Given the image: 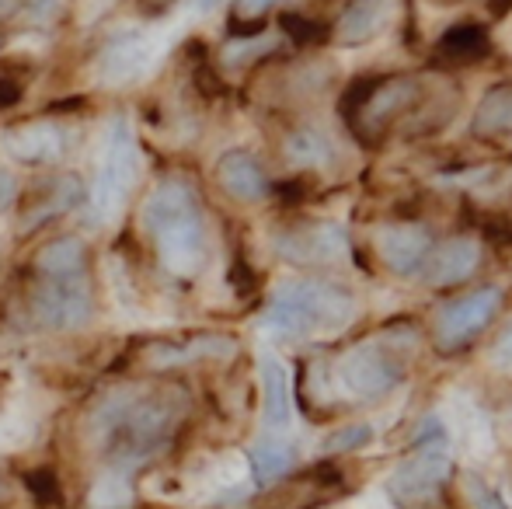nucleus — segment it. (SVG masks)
<instances>
[{
	"label": "nucleus",
	"mask_w": 512,
	"mask_h": 509,
	"mask_svg": "<svg viewBox=\"0 0 512 509\" xmlns=\"http://www.w3.org/2000/svg\"><path fill=\"white\" fill-rule=\"evenodd\" d=\"M182 391L164 387H126L112 391L91 412L88 440L115 471L140 468L171 447L185 419Z\"/></svg>",
	"instance_id": "nucleus-1"
},
{
	"label": "nucleus",
	"mask_w": 512,
	"mask_h": 509,
	"mask_svg": "<svg viewBox=\"0 0 512 509\" xmlns=\"http://www.w3.org/2000/svg\"><path fill=\"white\" fill-rule=\"evenodd\" d=\"M143 227L171 276H196L206 265V220L185 178H164L143 203Z\"/></svg>",
	"instance_id": "nucleus-2"
},
{
	"label": "nucleus",
	"mask_w": 512,
	"mask_h": 509,
	"mask_svg": "<svg viewBox=\"0 0 512 509\" xmlns=\"http://www.w3.org/2000/svg\"><path fill=\"white\" fill-rule=\"evenodd\" d=\"M352 318H356V297L345 286L324 283V279H293L272 293L262 321L279 335L328 339L345 332Z\"/></svg>",
	"instance_id": "nucleus-3"
},
{
	"label": "nucleus",
	"mask_w": 512,
	"mask_h": 509,
	"mask_svg": "<svg viewBox=\"0 0 512 509\" xmlns=\"http://www.w3.org/2000/svg\"><path fill=\"white\" fill-rule=\"evenodd\" d=\"M415 328H384L370 339L349 346L335 363L338 384L363 401L384 398L405 381L415 356Z\"/></svg>",
	"instance_id": "nucleus-4"
},
{
	"label": "nucleus",
	"mask_w": 512,
	"mask_h": 509,
	"mask_svg": "<svg viewBox=\"0 0 512 509\" xmlns=\"http://www.w3.org/2000/svg\"><path fill=\"white\" fill-rule=\"evenodd\" d=\"M422 98L425 88L418 77L384 74L352 88L349 105H345V119H349V129L363 143H380L398 119L411 116L422 105Z\"/></svg>",
	"instance_id": "nucleus-5"
},
{
	"label": "nucleus",
	"mask_w": 512,
	"mask_h": 509,
	"mask_svg": "<svg viewBox=\"0 0 512 509\" xmlns=\"http://www.w3.org/2000/svg\"><path fill=\"white\" fill-rule=\"evenodd\" d=\"M453 475L450 447L443 433H432L391 471L387 492L398 509H446V485Z\"/></svg>",
	"instance_id": "nucleus-6"
},
{
	"label": "nucleus",
	"mask_w": 512,
	"mask_h": 509,
	"mask_svg": "<svg viewBox=\"0 0 512 509\" xmlns=\"http://www.w3.org/2000/svg\"><path fill=\"white\" fill-rule=\"evenodd\" d=\"M136 171H140V150H136V136L126 116H119L108 126L102 161H98L95 189H91V217L98 224L112 220L119 206L136 185Z\"/></svg>",
	"instance_id": "nucleus-7"
},
{
	"label": "nucleus",
	"mask_w": 512,
	"mask_h": 509,
	"mask_svg": "<svg viewBox=\"0 0 512 509\" xmlns=\"http://www.w3.org/2000/svg\"><path fill=\"white\" fill-rule=\"evenodd\" d=\"M502 307H506V290L495 283L460 293L450 304L439 307L436 321H432V342L439 353H460L499 318Z\"/></svg>",
	"instance_id": "nucleus-8"
},
{
	"label": "nucleus",
	"mask_w": 512,
	"mask_h": 509,
	"mask_svg": "<svg viewBox=\"0 0 512 509\" xmlns=\"http://www.w3.org/2000/svg\"><path fill=\"white\" fill-rule=\"evenodd\" d=\"M39 283L32 293V311L53 332H74L91 318V279L88 265L67 272H35Z\"/></svg>",
	"instance_id": "nucleus-9"
},
{
	"label": "nucleus",
	"mask_w": 512,
	"mask_h": 509,
	"mask_svg": "<svg viewBox=\"0 0 512 509\" xmlns=\"http://www.w3.org/2000/svg\"><path fill=\"white\" fill-rule=\"evenodd\" d=\"M432 245L436 241L422 224H384L373 231V252H377L380 265L401 279L422 272Z\"/></svg>",
	"instance_id": "nucleus-10"
},
{
	"label": "nucleus",
	"mask_w": 512,
	"mask_h": 509,
	"mask_svg": "<svg viewBox=\"0 0 512 509\" xmlns=\"http://www.w3.org/2000/svg\"><path fill=\"white\" fill-rule=\"evenodd\" d=\"M485 262V245H481L474 234H457V238H446L439 245H432L429 258L422 265V283L425 286H457V283H467L474 272L481 269Z\"/></svg>",
	"instance_id": "nucleus-11"
},
{
	"label": "nucleus",
	"mask_w": 512,
	"mask_h": 509,
	"mask_svg": "<svg viewBox=\"0 0 512 509\" xmlns=\"http://www.w3.org/2000/svg\"><path fill=\"white\" fill-rule=\"evenodd\" d=\"M276 248L293 262L321 265V262H338V258L349 255V238H345L342 227L335 224H314L290 231L276 241Z\"/></svg>",
	"instance_id": "nucleus-12"
},
{
	"label": "nucleus",
	"mask_w": 512,
	"mask_h": 509,
	"mask_svg": "<svg viewBox=\"0 0 512 509\" xmlns=\"http://www.w3.org/2000/svg\"><path fill=\"white\" fill-rule=\"evenodd\" d=\"M216 182L237 203H262L269 196V175L248 150H227L216 164Z\"/></svg>",
	"instance_id": "nucleus-13"
},
{
	"label": "nucleus",
	"mask_w": 512,
	"mask_h": 509,
	"mask_svg": "<svg viewBox=\"0 0 512 509\" xmlns=\"http://www.w3.org/2000/svg\"><path fill=\"white\" fill-rule=\"evenodd\" d=\"M387 14H391V0H349L342 18L335 21V42L352 49L366 46V42L380 35Z\"/></svg>",
	"instance_id": "nucleus-14"
},
{
	"label": "nucleus",
	"mask_w": 512,
	"mask_h": 509,
	"mask_svg": "<svg viewBox=\"0 0 512 509\" xmlns=\"http://www.w3.org/2000/svg\"><path fill=\"white\" fill-rule=\"evenodd\" d=\"M262 387H265V426L272 433H283L293 422V394H290V374L283 360L272 353H262Z\"/></svg>",
	"instance_id": "nucleus-15"
},
{
	"label": "nucleus",
	"mask_w": 512,
	"mask_h": 509,
	"mask_svg": "<svg viewBox=\"0 0 512 509\" xmlns=\"http://www.w3.org/2000/svg\"><path fill=\"white\" fill-rule=\"evenodd\" d=\"M4 143L18 161L46 164L63 154V129L56 123H32V126L11 129V133L4 136Z\"/></svg>",
	"instance_id": "nucleus-16"
},
{
	"label": "nucleus",
	"mask_w": 512,
	"mask_h": 509,
	"mask_svg": "<svg viewBox=\"0 0 512 509\" xmlns=\"http://www.w3.org/2000/svg\"><path fill=\"white\" fill-rule=\"evenodd\" d=\"M512 133V81L495 84L492 91H485V98L478 102L471 116V136L474 140H502Z\"/></svg>",
	"instance_id": "nucleus-17"
},
{
	"label": "nucleus",
	"mask_w": 512,
	"mask_h": 509,
	"mask_svg": "<svg viewBox=\"0 0 512 509\" xmlns=\"http://www.w3.org/2000/svg\"><path fill=\"white\" fill-rule=\"evenodd\" d=\"M488 49H492V39H488L485 28L474 25V21L446 28L436 42V56L446 63H478L488 56Z\"/></svg>",
	"instance_id": "nucleus-18"
},
{
	"label": "nucleus",
	"mask_w": 512,
	"mask_h": 509,
	"mask_svg": "<svg viewBox=\"0 0 512 509\" xmlns=\"http://www.w3.org/2000/svg\"><path fill=\"white\" fill-rule=\"evenodd\" d=\"M338 475L335 471H314V475L293 478L290 485L269 492L265 496V509H314L321 499H328V485H335Z\"/></svg>",
	"instance_id": "nucleus-19"
},
{
	"label": "nucleus",
	"mask_w": 512,
	"mask_h": 509,
	"mask_svg": "<svg viewBox=\"0 0 512 509\" xmlns=\"http://www.w3.org/2000/svg\"><path fill=\"white\" fill-rule=\"evenodd\" d=\"M234 353V342L220 339V335H206V339H192L189 346H161L150 349V363L154 367H178V363H189V360H203V356H230Z\"/></svg>",
	"instance_id": "nucleus-20"
},
{
	"label": "nucleus",
	"mask_w": 512,
	"mask_h": 509,
	"mask_svg": "<svg viewBox=\"0 0 512 509\" xmlns=\"http://www.w3.org/2000/svg\"><path fill=\"white\" fill-rule=\"evenodd\" d=\"M248 457H251V475H255L258 485L279 482L293 468V447L283 440H258L248 450Z\"/></svg>",
	"instance_id": "nucleus-21"
},
{
	"label": "nucleus",
	"mask_w": 512,
	"mask_h": 509,
	"mask_svg": "<svg viewBox=\"0 0 512 509\" xmlns=\"http://www.w3.org/2000/svg\"><path fill=\"white\" fill-rule=\"evenodd\" d=\"M286 154H290V161L300 164V168H324V164L335 161V147H331L328 136L317 133V129H297V133L290 136V143H286Z\"/></svg>",
	"instance_id": "nucleus-22"
},
{
	"label": "nucleus",
	"mask_w": 512,
	"mask_h": 509,
	"mask_svg": "<svg viewBox=\"0 0 512 509\" xmlns=\"http://www.w3.org/2000/svg\"><path fill=\"white\" fill-rule=\"evenodd\" d=\"M88 265V248L81 238H56L35 255V272H67Z\"/></svg>",
	"instance_id": "nucleus-23"
},
{
	"label": "nucleus",
	"mask_w": 512,
	"mask_h": 509,
	"mask_svg": "<svg viewBox=\"0 0 512 509\" xmlns=\"http://www.w3.org/2000/svg\"><path fill=\"white\" fill-rule=\"evenodd\" d=\"M91 509H129L133 503V485L122 471H105L102 478H95L88 492Z\"/></svg>",
	"instance_id": "nucleus-24"
},
{
	"label": "nucleus",
	"mask_w": 512,
	"mask_h": 509,
	"mask_svg": "<svg viewBox=\"0 0 512 509\" xmlns=\"http://www.w3.org/2000/svg\"><path fill=\"white\" fill-rule=\"evenodd\" d=\"M363 443H370V429L345 426V429H338V433H331L328 440L321 443V450H328V454H345V450H359Z\"/></svg>",
	"instance_id": "nucleus-25"
},
{
	"label": "nucleus",
	"mask_w": 512,
	"mask_h": 509,
	"mask_svg": "<svg viewBox=\"0 0 512 509\" xmlns=\"http://www.w3.org/2000/svg\"><path fill=\"white\" fill-rule=\"evenodd\" d=\"M464 489H467V496H471V503L478 509H506V506H502V499L495 496V492L488 489L478 475H464Z\"/></svg>",
	"instance_id": "nucleus-26"
},
{
	"label": "nucleus",
	"mask_w": 512,
	"mask_h": 509,
	"mask_svg": "<svg viewBox=\"0 0 512 509\" xmlns=\"http://www.w3.org/2000/svg\"><path fill=\"white\" fill-rule=\"evenodd\" d=\"M272 49V39H244V42H234L230 49H223V60L227 63H241L248 56H258V53H269Z\"/></svg>",
	"instance_id": "nucleus-27"
},
{
	"label": "nucleus",
	"mask_w": 512,
	"mask_h": 509,
	"mask_svg": "<svg viewBox=\"0 0 512 509\" xmlns=\"http://www.w3.org/2000/svg\"><path fill=\"white\" fill-rule=\"evenodd\" d=\"M276 4H283V0H237V14H241V18H262V14Z\"/></svg>",
	"instance_id": "nucleus-28"
},
{
	"label": "nucleus",
	"mask_w": 512,
	"mask_h": 509,
	"mask_svg": "<svg viewBox=\"0 0 512 509\" xmlns=\"http://www.w3.org/2000/svg\"><path fill=\"white\" fill-rule=\"evenodd\" d=\"M14 189H18V185H14V178L0 171V206L11 203V199H14Z\"/></svg>",
	"instance_id": "nucleus-29"
},
{
	"label": "nucleus",
	"mask_w": 512,
	"mask_h": 509,
	"mask_svg": "<svg viewBox=\"0 0 512 509\" xmlns=\"http://www.w3.org/2000/svg\"><path fill=\"white\" fill-rule=\"evenodd\" d=\"M32 4V0H0V18H7V14H14L18 7Z\"/></svg>",
	"instance_id": "nucleus-30"
},
{
	"label": "nucleus",
	"mask_w": 512,
	"mask_h": 509,
	"mask_svg": "<svg viewBox=\"0 0 512 509\" xmlns=\"http://www.w3.org/2000/svg\"><path fill=\"white\" fill-rule=\"evenodd\" d=\"M223 0H196V7L199 11H213V7H220Z\"/></svg>",
	"instance_id": "nucleus-31"
}]
</instances>
